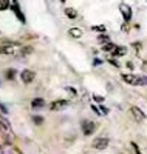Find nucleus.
I'll return each mask as SVG.
<instances>
[{"mask_svg":"<svg viewBox=\"0 0 147 154\" xmlns=\"http://www.w3.org/2000/svg\"><path fill=\"white\" fill-rule=\"evenodd\" d=\"M122 80L129 85H147L145 75H135V74H122Z\"/></svg>","mask_w":147,"mask_h":154,"instance_id":"f257e3e1","label":"nucleus"},{"mask_svg":"<svg viewBox=\"0 0 147 154\" xmlns=\"http://www.w3.org/2000/svg\"><path fill=\"white\" fill-rule=\"evenodd\" d=\"M19 53V46L16 43H6L3 46H0V54H6V56H12Z\"/></svg>","mask_w":147,"mask_h":154,"instance_id":"f03ea898","label":"nucleus"},{"mask_svg":"<svg viewBox=\"0 0 147 154\" xmlns=\"http://www.w3.org/2000/svg\"><path fill=\"white\" fill-rule=\"evenodd\" d=\"M130 114L135 119V122H138V123L145 120V112L141 111V108H138V106H130Z\"/></svg>","mask_w":147,"mask_h":154,"instance_id":"7ed1b4c3","label":"nucleus"},{"mask_svg":"<svg viewBox=\"0 0 147 154\" xmlns=\"http://www.w3.org/2000/svg\"><path fill=\"white\" fill-rule=\"evenodd\" d=\"M109 143H110V140L107 137H98V139L93 140V148L102 151V149H105L107 146H109Z\"/></svg>","mask_w":147,"mask_h":154,"instance_id":"20e7f679","label":"nucleus"},{"mask_svg":"<svg viewBox=\"0 0 147 154\" xmlns=\"http://www.w3.org/2000/svg\"><path fill=\"white\" fill-rule=\"evenodd\" d=\"M95 130H96V123H95V122L85 120V122L82 123V133H84L85 136H91L93 133H95Z\"/></svg>","mask_w":147,"mask_h":154,"instance_id":"39448f33","label":"nucleus"},{"mask_svg":"<svg viewBox=\"0 0 147 154\" xmlns=\"http://www.w3.org/2000/svg\"><path fill=\"white\" fill-rule=\"evenodd\" d=\"M34 77H36V74H34L33 71H30V69H23V71L20 72V79H22V82H23L25 85L31 83V82L34 80Z\"/></svg>","mask_w":147,"mask_h":154,"instance_id":"423d86ee","label":"nucleus"},{"mask_svg":"<svg viewBox=\"0 0 147 154\" xmlns=\"http://www.w3.org/2000/svg\"><path fill=\"white\" fill-rule=\"evenodd\" d=\"M68 106V100H54L53 103H50V109L51 111H60L64 108Z\"/></svg>","mask_w":147,"mask_h":154,"instance_id":"0eeeda50","label":"nucleus"},{"mask_svg":"<svg viewBox=\"0 0 147 154\" xmlns=\"http://www.w3.org/2000/svg\"><path fill=\"white\" fill-rule=\"evenodd\" d=\"M119 9H121V14H122L124 20L129 22V20L132 19V8H130L127 3H121V5H119Z\"/></svg>","mask_w":147,"mask_h":154,"instance_id":"6e6552de","label":"nucleus"},{"mask_svg":"<svg viewBox=\"0 0 147 154\" xmlns=\"http://www.w3.org/2000/svg\"><path fill=\"white\" fill-rule=\"evenodd\" d=\"M68 34H70L73 38H81L82 34H84V31H82L81 28H70V29H68Z\"/></svg>","mask_w":147,"mask_h":154,"instance_id":"1a4fd4ad","label":"nucleus"},{"mask_svg":"<svg viewBox=\"0 0 147 154\" xmlns=\"http://www.w3.org/2000/svg\"><path fill=\"white\" fill-rule=\"evenodd\" d=\"M44 105H45V100L41 99V97H36V99L31 100V106L33 108H42Z\"/></svg>","mask_w":147,"mask_h":154,"instance_id":"9d476101","label":"nucleus"},{"mask_svg":"<svg viewBox=\"0 0 147 154\" xmlns=\"http://www.w3.org/2000/svg\"><path fill=\"white\" fill-rule=\"evenodd\" d=\"M65 16L70 17V19H76V17H77V12H76V9H73V8H67V9H65Z\"/></svg>","mask_w":147,"mask_h":154,"instance_id":"9b49d317","label":"nucleus"},{"mask_svg":"<svg viewBox=\"0 0 147 154\" xmlns=\"http://www.w3.org/2000/svg\"><path fill=\"white\" fill-rule=\"evenodd\" d=\"M31 53H33V48H31V46H25V48L19 49L17 56H26V54H31Z\"/></svg>","mask_w":147,"mask_h":154,"instance_id":"f8f14e48","label":"nucleus"},{"mask_svg":"<svg viewBox=\"0 0 147 154\" xmlns=\"http://www.w3.org/2000/svg\"><path fill=\"white\" fill-rule=\"evenodd\" d=\"M126 53H127V49H126L124 46H116L115 51H113V54H115V56H124Z\"/></svg>","mask_w":147,"mask_h":154,"instance_id":"ddd939ff","label":"nucleus"},{"mask_svg":"<svg viewBox=\"0 0 147 154\" xmlns=\"http://www.w3.org/2000/svg\"><path fill=\"white\" fill-rule=\"evenodd\" d=\"M99 42H102V43H105V45H109V43H110V38L102 34V35H99Z\"/></svg>","mask_w":147,"mask_h":154,"instance_id":"4468645a","label":"nucleus"},{"mask_svg":"<svg viewBox=\"0 0 147 154\" xmlns=\"http://www.w3.org/2000/svg\"><path fill=\"white\" fill-rule=\"evenodd\" d=\"M14 12H16V16H19V19H20L22 22H25V17L22 16V12H20V9H19V6H14Z\"/></svg>","mask_w":147,"mask_h":154,"instance_id":"2eb2a0df","label":"nucleus"},{"mask_svg":"<svg viewBox=\"0 0 147 154\" xmlns=\"http://www.w3.org/2000/svg\"><path fill=\"white\" fill-rule=\"evenodd\" d=\"M115 45L113 43H109V45H104V51H112V53H113V51H115Z\"/></svg>","mask_w":147,"mask_h":154,"instance_id":"dca6fc26","label":"nucleus"},{"mask_svg":"<svg viewBox=\"0 0 147 154\" xmlns=\"http://www.w3.org/2000/svg\"><path fill=\"white\" fill-rule=\"evenodd\" d=\"M132 148H133V151H135L136 154H142V152H141V149H139V146H138L135 142H132Z\"/></svg>","mask_w":147,"mask_h":154,"instance_id":"f3484780","label":"nucleus"},{"mask_svg":"<svg viewBox=\"0 0 147 154\" xmlns=\"http://www.w3.org/2000/svg\"><path fill=\"white\" fill-rule=\"evenodd\" d=\"M33 120H34V122H36L37 125H41V123L44 122V119L41 117V116H34V117H33Z\"/></svg>","mask_w":147,"mask_h":154,"instance_id":"a211bd4d","label":"nucleus"},{"mask_svg":"<svg viewBox=\"0 0 147 154\" xmlns=\"http://www.w3.org/2000/svg\"><path fill=\"white\" fill-rule=\"evenodd\" d=\"M141 69H142V71L147 74V60H144V62L141 63Z\"/></svg>","mask_w":147,"mask_h":154,"instance_id":"6ab92c4d","label":"nucleus"},{"mask_svg":"<svg viewBox=\"0 0 147 154\" xmlns=\"http://www.w3.org/2000/svg\"><path fill=\"white\" fill-rule=\"evenodd\" d=\"M93 99H95L96 102H99V103H102V102H104V97H101V96H96V94L93 96Z\"/></svg>","mask_w":147,"mask_h":154,"instance_id":"aec40b11","label":"nucleus"},{"mask_svg":"<svg viewBox=\"0 0 147 154\" xmlns=\"http://www.w3.org/2000/svg\"><path fill=\"white\" fill-rule=\"evenodd\" d=\"M133 48H136V53H138V51L141 49V43H139V42H136V43H133Z\"/></svg>","mask_w":147,"mask_h":154,"instance_id":"412c9836","label":"nucleus"},{"mask_svg":"<svg viewBox=\"0 0 147 154\" xmlns=\"http://www.w3.org/2000/svg\"><path fill=\"white\" fill-rule=\"evenodd\" d=\"M93 29H95V31H105V26H95Z\"/></svg>","mask_w":147,"mask_h":154,"instance_id":"4be33fe9","label":"nucleus"},{"mask_svg":"<svg viewBox=\"0 0 147 154\" xmlns=\"http://www.w3.org/2000/svg\"><path fill=\"white\" fill-rule=\"evenodd\" d=\"M109 112V109H107L105 106H101V114H107Z\"/></svg>","mask_w":147,"mask_h":154,"instance_id":"5701e85b","label":"nucleus"},{"mask_svg":"<svg viewBox=\"0 0 147 154\" xmlns=\"http://www.w3.org/2000/svg\"><path fill=\"white\" fill-rule=\"evenodd\" d=\"M109 62L112 63V65H113V66H119V63H118L116 60H113V59H112V60H109Z\"/></svg>","mask_w":147,"mask_h":154,"instance_id":"b1692460","label":"nucleus"},{"mask_svg":"<svg viewBox=\"0 0 147 154\" xmlns=\"http://www.w3.org/2000/svg\"><path fill=\"white\" fill-rule=\"evenodd\" d=\"M91 108H93V111H95V112H96V114H101V111H99V109H98V108H96V106H91Z\"/></svg>","mask_w":147,"mask_h":154,"instance_id":"393cba45","label":"nucleus"},{"mask_svg":"<svg viewBox=\"0 0 147 154\" xmlns=\"http://www.w3.org/2000/svg\"><path fill=\"white\" fill-rule=\"evenodd\" d=\"M127 66H129L130 69H133V63H132V62H127Z\"/></svg>","mask_w":147,"mask_h":154,"instance_id":"a878e982","label":"nucleus"},{"mask_svg":"<svg viewBox=\"0 0 147 154\" xmlns=\"http://www.w3.org/2000/svg\"><path fill=\"white\" fill-rule=\"evenodd\" d=\"M0 154H5V151H3V148L0 146Z\"/></svg>","mask_w":147,"mask_h":154,"instance_id":"bb28decb","label":"nucleus"}]
</instances>
